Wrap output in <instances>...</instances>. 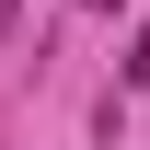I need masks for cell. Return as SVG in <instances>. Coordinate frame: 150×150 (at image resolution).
<instances>
[{
	"label": "cell",
	"instance_id": "1",
	"mask_svg": "<svg viewBox=\"0 0 150 150\" xmlns=\"http://www.w3.org/2000/svg\"><path fill=\"white\" fill-rule=\"evenodd\" d=\"M127 81H139V93H150V35H127Z\"/></svg>",
	"mask_w": 150,
	"mask_h": 150
},
{
	"label": "cell",
	"instance_id": "2",
	"mask_svg": "<svg viewBox=\"0 0 150 150\" xmlns=\"http://www.w3.org/2000/svg\"><path fill=\"white\" fill-rule=\"evenodd\" d=\"M104 150H115V127H104Z\"/></svg>",
	"mask_w": 150,
	"mask_h": 150
}]
</instances>
